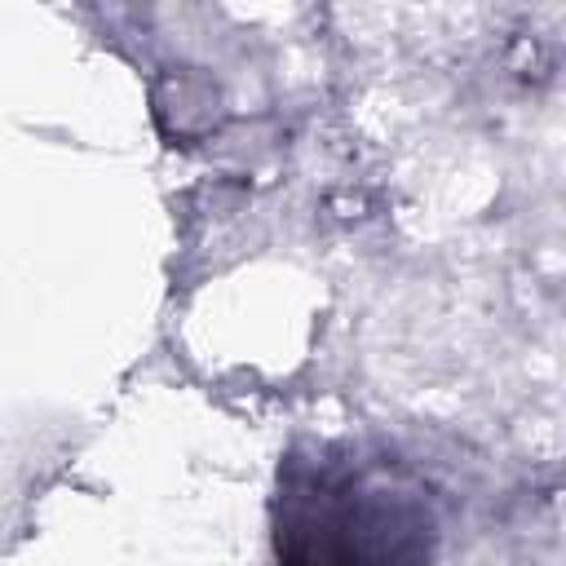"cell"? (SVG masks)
<instances>
[{
  "mask_svg": "<svg viewBox=\"0 0 566 566\" xmlns=\"http://www.w3.org/2000/svg\"><path fill=\"white\" fill-rule=\"evenodd\" d=\"M438 509L420 473L358 447L292 451L274 495L279 566H429Z\"/></svg>",
  "mask_w": 566,
  "mask_h": 566,
  "instance_id": "1",
  "label": "cell"
}]
</instances>
